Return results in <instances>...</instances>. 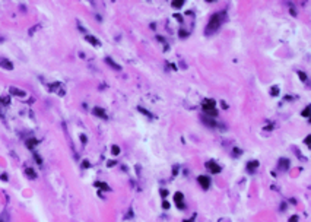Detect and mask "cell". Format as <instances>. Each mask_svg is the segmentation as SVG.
<instances>
[{"label":"cell","instance_id":"obj_13","mask_svg":"<svg viewBox=\"0 0 311 222\" xmlns=\"http://www.w3.org/2000/svg\"><path fill=\"white\" fill-rule=\"evenodd\" d=\"M88 39H89L92 44H97V39H95V38H92V37H88Z\"/></svg>","mask_w":311,"mask_h":222},{"label":"cell","instance_id":"obj_8","mask_svg":"<svg viewBox=\"0 0 311 222\" xmlns=\"http://www.w3.org/2000/svg\"><path fill=\"white\" fill-rule=\"evenodd\" d=\"M111 152H113L114 155H118V154H120V149H118V146H113V149H111Z\"/></svg>","mask_w":311,"mask_h":222},{"label":"cell","instance_id":"obj_5","mask_svg":"<svg viewBox=\"0 0 311 222\" xmlns=\"http://www.w3.org/2000/svg\"><path fill=\"white\" fill-rule=\"evenodd\" d=\"M174 202H175L178 206H181V205H183V203H181V202H183V193H175V196H174Z\"/></svg>","mask_w":311,"mask_h":222},{"label":"cell","instance_id":"obj_15","mask_svg":"<svg viewBox=\"0 0 311 222\" xmlns=\"http://www.w3.org/2000/svg\"><path fill=\"white\" fill-rule=\"evenodd\" d=\"M278 92H279V91H278V89H272V95H275V94H276V95H278Z\"/></svg>","mask_w":311,"mask_h":222},{"label":"cell","instance_id":"obj_6","mask_svg":"<svg viewBox=\"0 0 311 222\" xmlns=\"http://www.w3.org/2000/svg\"><path fill=\"white\" fill-rule=\"evenodd\" d=\"M171 4H172L174 7H181V6L184 4V1H183V0H175V1H172Z\"/></svg>","mask_w":311,"mask_h":222},{"label":"cell","instance_id":"obj_3","mask_svg":"<svg viewBox=\"0 0 311 222\" xmlns=\"http://www.w3.org/2000/svg\"><path fill=\"white\" fill-rule=\"evenodd\" d=\"M197 180H199V183H200V186H202L203 189H207L209 184H210V180H209V177H206V175H200Z\"/></svg>","mask_w":311,"mask_h":222},{"label":"cell","instance_id":"obj_4","mask_svg":"<svg viewBox=\"0 0 311 222\" xmlns=\"http://www.w3.org/2000/svg\"><path fill=\"white\" fill-rule=\"evenodd\" d=\"M206 167H207V168H210V171H212L213 174H216V173H219V171H221V168H219V165H216V164H215L213 161H210V162H207V164H206Z\"/></svg>","mask_w":311,"mask_h":222},{"label":"cell","instance_id":"obj_9","mask_svg":"<svg viewBox=\"0 0 311 222\" xmlns=\"http://www.w3.org/2000/svg\"><path fill=\"white\" fill-rule=\"evenodd\" d=\"M298 76H300L302 80H305V79H307V76H305V73H304V72H298Z\"/></svg>","mask_w":311,"mask_h":222},{"label":"cell","instance_id":"obj_2","mask_svg":"<svg viewBox=\"0 0 311 222\" xmlns=\"http://www.w3.org/2000/svg\"><path fill=\"white\" fill-rule=\"evenodd\" d=\"M203 110L206 114L209 116H216V111H215V101L213 99H206L203 101Z\"/></svg>","mask_w":311,"mask_h":222},{"label":"cell","instance_id":"obj_7","mask_svg":"<svg viewBox=\"0 0 311 222\" xmlns=\"http://www.w3.org/2000/svg\"><path fill=\"white\" fill-rule=\"evenodd\" d=\"M95 114H97V116H101L102 118H105V113H104L101 108H95Z\"/></svg>","mask_w":311,"mask_h":222},{"label":"cell","instance_id":"obj_11","mask_svg":"<svg viewBox=\"0 0 311 222\" xmlns=\"http://www.w3.org/2000/svg\"><path fill=\"white\" fill-rule=\"evenodd\" d=\"M257 165H259L257 162H250V164H248V168H256Z\"/></svg>","mask_w":311,"mask_h":222},{"label":"cell","instance_id":"obj_1","mask_svg":"<svg viewBox=\"0 0 311 222\" xmlns=\"http://www.w3.org/2000/svg\"><path fill=\"white\" fill-rule=\"evenodd\" d=\"M222 13H216V15H213L212 16V19H210V22H209V26H207V29H209V32H212V31H215V29H218L219 28V25H221V20H222Z\"/></svg>","mask_w":311,"mask_h":222},{"label":"cell","instance_id":"obj_12","mask_svg":"<svg viewBox=\"0 0 311 222\" xmlns=\"http://www.w3.org/2000/svg\"><path fill=\"white\" fill-rule=\"evenodd\" d=\"M35 143H37V140H34V139H32V140H29V142H28V146H29V148H32V145H35Z\"/></svg>","mask_w":311,"mask_h":222},{"label":"cell","instance_id":"obj_14","mask_svg":"<svg viewBox=\"0 0 311 222\" xmlns=\"http://www.w3.org/2000/svg\"><path fill=\"white\" fill-rule=\"evenodd\" d=\"M162 206H164L165 209H168V208H169V203H168V202H164V203H162Z\"/></svg>","mask_w":311,"mask_h":222},{"label":"cell","instance_id":"obj_10","mask_svg":"<svg viewBox=\"0 0 311 222\" xmlns=\"http://www.w3.org/2000/svg\"><path fill=\"white\" fill-rule=\"evenodd\" d=\"M308 114H310V108L307 107V108H305V110L302 111V116H305V117H308Z\"/></svg>","mask_w":311,"mask_h":222}]
</instances>
